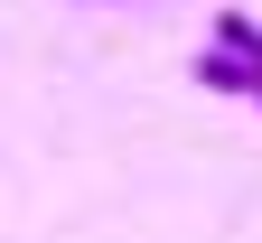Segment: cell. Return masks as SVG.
I'll list each match as a JSON object with an SVG mask.
<instances>
[{
  "mask_svg": "<svg viewBox=\"0 0 262 243\" xmlns=\"http://www.w3.org/2000/svg\"><path fill=\"white\" fill-rule=\"evenodd\" d=\"M196 84H206V94H262V65H244L234 47H206V56H196Z\"/></svg>",
  "mask_w": 262,
  "mask_h": 243,
  "instance_id": "obj_1",
  "label": "cell"
},
{
  "mask_svg": "<svg viewBox=\"0 0 262 243\" xmlns=\"http://www.w3.org/2000/svg\"><path fill=\"white\" fill-rule=\"evenodd\" d=\"M215 47H234L244 65H262V28H253L244 10H225V19H215Z\"/></svg>",
  "mask_w": 262,
  "mask_h": 243,
  "instance_id": "obj_2",
  "label": "cell"
},
{
  "mask_svg": "<svg viewBox=\"0 0 262 243\" xmlns=\"http://www.w3.org/2000/svg\"><path fill=\"white\" fill-rule=\"evenodd\" d=\"M253 103H262V94H253Z\"/></svg>",
  "mask_w": 262,
  "mask_h": 243,
  "instance_id": "obj_3",
  "label": "cell"
}]
</instances>
